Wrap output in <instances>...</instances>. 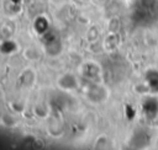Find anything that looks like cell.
Listing matches in <instances>:
<instances>
[{"label":"cell","mask_w":158,"mask_h":150,"mask_svg":"<svg viewBox=\"0 0 158 150\" xmlns=\"http://www.w3.org/2000/svg\"><path fill=\"white\" fill-rule=\"evenodd\" d=\"M83 95L89 102L100 105L109 98L110 92L105 85L100 84V81H88V84L83 86Z\"/></svg>","instance_id":"6da1fadb"},{"label":"cell","mask_w":158,"mask_h":150,"mask_svg":"<svg viewBox=\"0 0 158 150\" xmlns=\"http://www.w3.org/2000/svg\"><path fill=\"white\" fill-rule=\"evenodd\" d=\"M80 75L86 81H101L102 66L96 60H84L79 66Z\"/></svg>","instance_id":"7a4b0ae2"},{"label":"cell","mask_w":158,"mask_h":150,"mask_svg":"<svg viewBox=\"0 0 158 150\" xmlns=\"http://www.w3.org/2000/svg\"><path fill=\"white\" fill-rule=\"evenodd\" d=\"M53 32L52 36L48 37L47 32L43 34V43H44V53L49 57H57L62 53L63 48H62V43L57 37H53Z\"/></svg>","instance_id":"3957f363"},{"label":"cell","mask_w":158,"mask_h":150,"mask_svg":"<svg viewBox=\"0 0 158 150\" xmlns=\"http://www.w3.org/2000/svg\"><path fill=\"white\" fill-rule=\"evenodd\" d=\"M57 86L63 90V91H73L75 89H78L79 86V81L75 77L74 74L72 73H63L58 76L57 79Z\"/></svg>","instance_id":"277c9868"},{"label":"cell","mask_w":158,"mask_h":150,"mask_svg":"<svg viewBox=\"0 0 158 150\" xmlns=\"http://www.w3.org/2000/svg\"><path fill=\"white\" fill-rule=\"evenodd\" d=\"M19 81L22 87L25 89H31L36 81H37V73L32 66H26L25 69L21 70L19 75Z\"/></svg>","instance_id":"5b68a950"},{"label":"cell","mask_w":158,"mask_h":150,"mask_svg":"<svg viewBox=\"0 0 158 150\" xmlns=\"http://www.w3.org/2000/svg\"><path fill=\"white\" fill-rule=\"evenodd\" d=\"M47 133L52 138H60L64 133V123L60 118H51L47 125Z\"/></svg>","instance_id":"8992f818"},{"label":"cell","mask_w":158,"mask_h":150,"mask_svg":"<svg viewBox=\"0 0 158 150\" xmlns=\"http://www.w3.org/2000/svg\"><path fill=\"white\" fill-rule=\"evenodd\" d=\"M33 30L38 33V34H44L48 30H49V21L44 15H38L35 20H33Z\"/></svg>","instance_id":"52a82bcc"},{"label":"cell","mask_w":158,"mask_h":150,"mask_svg":"<svg viewBox=\"0 0 158 150\" xmlns=\"http://www.w3.org/2000/svg\"><path fill=\"white\" fill-rule=\"evenodd\" d=\"M16 31L15 23L10 20H6L2 22V25L0 26V36L2 39H10L14 37V33Z\"/></svg>","instance_id":"ba28073f"},{"label":"cell","mask_w":158,"mask_h":150,"mask_svg":"<svg viewBox=\"0 0 158 150\" xmlns=\"http://www.w3.org/2000/svg\"><path fill=\"white\" fill-rule=\"evenodd\" d=\"M102 45H104V48L106 50H114V49H116L120 45V37H118V34L116 32H110L105 37V39L102 42Z\"/></svg>","instance_id":"9c48e42d"},{"label":"cell","mask_w":158,"mask_h":150,"mask_svg":"<svg viewBox=\"0 0 158 150\" xmlns=\"http://www.w3.org/2000/svg\"><path fill=\"white\" fill-rule=\"evenodd\" d=\"M32 112L35 114V117H37L38 119H46L49 117L51 111L49 107L44 103V102H37L33 107H32Z\"/></svg>","instance_id":"30bf717a"},{"label":"cell","mask_w":158,"mask_h":150,"mask_svg":"<svg viewBox=\"0 0 158 150\" xmlns=\"http://www.w3.org/2000/svg\"><path fill=\"white\" fill-rule=\"evenodd\" d=\"M147 86L149 87L151 92H158V70H149L146 74Z\"/></svg>","instance_id":"8fae6325"},{"label":"cell","mask_w":158,"mask_h":150,"mask_svg":"<svg viewBox=\"0 0 158 150\" xmlns=\"http://www.w3.org/2000/svg\"><path fill=\"white\" fill-rule=\"evenodd\" d=\"M22 55L28 61H37L41 58V50L33 45H27L22 50Z\"/></svg>","instance_id":"7c38bea8"},{"label":"cell","mask_w":158,"mask_h":150,"mask_svg":"<svg viewBox=\"0 0 158 150\" xmlns=\"http://www.w3.org/2000/svg\"><path fill=\"white\" fill-rule=\"evenodd\" d=\"M16 49V43L12 42V39H4L0 44V52L4 54H10Z\"/></svg>","instance_id":"4fadbf2b"},{"label":"cell","mask_w":158,"mask_h":150,"mask_svg":"<svg viewBox=\"0 0 158 150\" xmlns=\"http://www.w3.org/2000/svg\"><path fill=\"white\" fill-rule=\"evenodd\" d=\"M0 122H1V124L4 127H9V128L10 127H15V124L17 123L16 118L12 114H2L0 117Z\"/></svg>","instance_id":"5bb4252c"},{"label":"cell","mask_w":158,"mask_h":150,"mask_svg":"<svg viewBox=\"0 0 158 150\" xmlns=\"http://www.w3.org/2000/svg\"><path fill=\"white\" fill-rule=\"evenodd\" d=\"M107 144H109L107 136H106L105 134H101V135H99V136L95 139V141H94V148H95V149H104V148L107 146Z\"/></svg>","instance_id":"9a60e30c"},{"label":"cell","mask_w":158,"mask_h":150,"mask_svg":"<svg viewBox=\"0 0 158 150\" xmlns=\"http://www.w3.org/2000/svg\"><path fill=\"white\" fill-rule=\"evenodd\" d=\"M98 37H99V31H98V28H96L95 26H91V27L88 30V32H86V38H88V41H95Z\"/></svg>","instance_id":"2e32d148"}]
</instances>
